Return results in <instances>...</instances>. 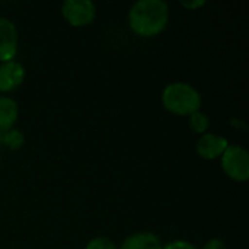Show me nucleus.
<instances>
[{
	"mask_svg": "<svg viewBox=\"0 0 249 249\" xmlns=\"http://www.w3.org/2000/svg\"><path fill=\"white\" fill-rule=\"evenodd\" d=\"M169 20V6L163 0H139L128 12L130 28L140 36L160 34Z\"/></svg>",
	"mask_w": 249,
	"mask_h": 249,
	"instance_id": "f257e3e1",
	"label": "nucleus"
},
{
	"mask_svg": "<svg viewBox=\"0 0 249 249\" xmlns=\"http://www.w3.org/2000/svg\"><path fill=\"white\" fill-rule=\"evenodd\" d=\"M163 107L178 115H191L201 107L200 92L185 82L169 83L162 92Z\"/></svg>",
	"mask_w": 249,
	"mask_h": 249,
	"instance_id": "f03ea898",
	"label": "nucleus"
},
{
	"mask_svg": "<svg viewBox=\"0 0 249 249\" xmlns=\"http://www.w3.org/2000/svg\"><path fill=\"white\" fill-rule=\"evenodd\" d=\"M222 168L225 174L235 181H247L249 178L248 150L238 144H229L222 155Z\"/></svg>",
	"mask_w": 249,
	"mask_h": 249,
	"instance_id": "7ed1b4c3",
	"label": "nucleus"
},
{
	"mask_svg": "<svg viewBox=\"0 0 249 249\" xmlns=\"http://www.w3.org/2000/svg\"><path fill=\"white\" fill-rule=\"evenodd\" d=\"M63 16L73 26L89 25L96 16V7L90 0H66L61 6Z\"/></svg>",
	"mask_w": 249,
	"mask_h": 249,
	"instance_id": "20e7f679",
	"label": "nucleus"
},
{
	"mask_svg": "<svg viewBox=\"0 0 249 249\" xmlns=\"http://www.w3.org/2000/svg\"><path fill=\"white\" fill-rule=\"evenodd\" d=\"M18 51V31L16 25L7 19L0 18V61H10Z\"/></svg>",
	"mask_w": 249,
	"mask_h": 249,
	"instance_id": "39448f33",
	"label": "nucleus"
},
{
	"mask_svg": "<svg viewBox=\"0 0 249 249\" xmlns=\"http://www.w3.org/2000/svg\"><path fill=\"white\" fill-rule=\"evenodd\" d=\"M228 146L229 142L226 137L214 133H206L197 142V153L203 159H216L223 155Z\"/></svg>",
	"mask_w": 249,
	"mask_h": 249,
	"instance_id": "423d86ee",
	"label": "nucleus"
},
{
	"mask_svg": "<svg viewBox=\"0 0 249 249\" xmlns=\"http://www.w3.org/2000/svg\"><path fill=\"white\" fill-rule=\"evenodd\" d=\"M25 77V69L20 63L10 60L0 64V92H10L18 88Z\"/></svg>",
	"mask_w": 249,
	"mask_h": 249,
	"instance_id": "0eeeda50",
	"label": "nucleus"
},
{
	"mask_svg": "<svg viewBox=\"0 0 249 249\" xmlns=\"http://www.w3.org/2000/svg\"><path fill=\"white\" fill-rule=\"evenodd\" d=\"M162 241L152 232L133 233L124 239L120 249H162Z\"/></svg>",
	"mask_w": 249,
	"mask_h": 249,
	"instance_id": "6e6552de",
	"label": "nucleus"
},
{
	"mask_svg": "<svg viewBox=\"0 0 249 249\" xmlns=\"http://www.w3.org/2000/svg\"><path fill=\"white\" fill-rule=\"evenodd\" d=\"M18 104L9 96H0V133H4L13 127L18 120Z\"/></svg>",
	"mask_w": 249,
	"mask_h": 249,
	"instance_id": "1a4fd4ad",
	"label": "nucleus"
},
{
	"mask_svg": "<svg viewBox=\"0 0 249 249\" xmlns=\"http://www.w3.org/2000/svg\"><path fill=\"white\" fill-rule=\"evenodd\" d=\"M209 124H210L209 117H207L204 112H201L200 109L196 111V112H193V114L190 115V127H191V130H193L194 133L203 134V133L209 128Z\"/></svg>",
	"mask_w": 249,
	"mask_h": 249,
	"instance_id": "9d476101",
	"label": "nucleus"
},
{
	"mask_svg": "<svg viewBox=\"0 0 249 249\" xmlns=\"http://www.w3.org/2000/svg\"><path fill=\"white\" fill-rule=\"evenodd\" d=\"M0 139L10 149H19L22 146V143H23V134L20 131H18V130H13V128L1 133V137Z\"/></svg>",
	"mask_w": 249,
	"mask_h": 249,
	"instance_id": "9b49d317",
	"label": "nucleus"
},
{
	"mask_svg": "<svg viewBox=\"0 0 249 249\" xmlns=\"http://www.w3.org/2000/svg\"><path fill=\"white\" fill-rule=\"evenodd\" d=\"M86 249H118L117 245L107 236H98V238H93L88 245Z\"/></svg>",
	"mask_w": 249,
	"mask_h": 249,
	"instance_id": "f8f14e48",
	"label": "nucleus"
},
{
	"mask_svg": "<svg viewBox=\"0 0 249 249\" xmlns=\"http://www.w3.org/2000/svg\"><path fill=\"white\" fill-rule=\"evenodd\" d=\"M162 249H197L196 245H193L191 242H187V241H174V242H169L168 245H165Z\"/></svg>",
	"mask_w": 249,
	"mask_h": 249,
	"instance_id": "ddd939ff",
	"label": "nucleus"
},
{
	"mask_svg": "<svg viewBox=\"0 0 249 249\" xmlns=\"http://www.w3.org/2000/svg\"><path fill=\"white\" fill-rule=\"evenodd\" d=\"M203 249H228L225 242L220 241V239H210Z\"/></svg>",
	"mask_w": 249,
	"mask_h": 249,
	"instance_id": "4468645a",
	"label": "nucleus"
},
{
	"mask_svg": "<svg viewBox=\"0 0 249 249\" xmlns=\"http://www.w3.org/2000/svg\"><path fill=\"white\" fill-rule=\"evenodd\" d=\"M204 4H206L204 0H196V1H187V0H184V1H182V6H185V7L191 9V10L200 7V6H204Z\"/></svg>",
	"mask_w": 249,
	"mask_h": 249,
	"instance_id": "2eb2a0df",
	"label": "nucleus"
}]
</instances>
